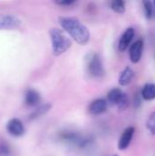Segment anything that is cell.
I'll return each mask as SVG.
<instances>
[{
  "label": "cell",
  "instance_id": "1",
  "mask_svg": "<svg viewBox=\"0 0 155 156\" xmlns=\"http://www.w3.org/2000/svg\"><path fill=\"white\" fill-rule=\"evenodd\" d=\"M61 27L69 34L78 44L86 45L90 38V33L88 27L75 17L60 16L58 18Z\"/></svg>",
  "mask_w": 155,
  "mask_h": 156
},
{
  "label": "cell",
  "instance_id": "2",
  "mask_svg": "<svg viewBox=\"0 0 155 156\" xmlns=\"http://www.w3.org/2000/svg\"><path fill=\"white\" fill-rule=\"evenodd\" d=\"M49 37L51 40L52 52L55 56H60L64 54L70 48L72 45L71 40L65 34V32L58 27L50 28Z\"/></svg>",
  "mask_w": 155,
  "mask_h": 156
},
{
  "label": "cell",
  "instance_id": "3",
  "mask_svg": "<svg viewBox=\"0 0 155 156\" xmlns=\"http://www.w3.org/2000/svg\"><path fill=\"white\" fill-rule=\"evenodd\" d=\"M86 69L88 74L95 79L101 78L104 73V67L100 56L98 53L91 52L86 57Z\"/></svg>",
  "mask_w": 155,
  "mask_h": 156
},
{
  "label": "cell",
  "instance_id": "4",
  "mask_svg": "<svg viewBox=\"0 0 155 156\" xmlns=\"http://www.w3.org/2000/svg\"><path fill=\"white\" fill-rule=\"evenodd\" d=\"M6 131L9 134L14 137H21L25 133V126L23 125L22 122L19 119L14 118L7 122L6 123Z\"/></svg>",
  "mask_w": 155,
  "mask_h": 156
},
{
  "label": "cell",
  "instance_id": "5",
  "mask_svg": "<svg viewBox=\"0 0 155 156\" xmlns=\"http://www.w3.org/2000/svg\"><path fill=\"white\" fill-rule=\"evenodd\" d=\"M21 25V20L11 15H6L0 17V30H8L19 27Z\"/></svg>",
  "mask_w": 155,
  "mask_h": 156
},
{
  "label": "cell",
  "instance_id": "6",
  "mask_svg": "<svg viewBox=\"0 0 155 156\" xmlns=\"http://www.w3.org/2000/svg\"><path fill=\"white\" fill-rule=\"evenodd\" d=\"M134 133H135V128L132 127V126L128 127L127 129L124 130V132L122 134V136L120 137V140H119V143H118V149L120 151L126 150L130 146V144L132 143V140L133 138Z\"/></svg>",
  "mask_w": 155,
  "mask_h": 156
},
{
  "label": "cell",
  "instance_id": "7",
  "mask_svg": "<svg viewBox=\"0 0 155 156\" xmlns=\"http://www.w3.org/2000/svg\"><path fill=\"white\" fill-rule=\"evenodd\" d=\"M108 102L104 99H97L94 100L89 106L88 112L91 115H100L107 111Z\"/></svg>",
  "mask_w": 155,
  "mask_h": 156
},
{
  "label": "cell",
  "instance_id": "8",
  "mask_svg": "<svg viewBox=\"0 0 155 156\" xmlns=\"http://www.w3.org/2000/svg\"><path fill=\"white\" fill-rule=\"evenodd\" d=\"M143 50V41L142 39L134 42L130 48V59L132 63L136 64L140 61Z\"/></svg>",
  "mask_w": 155,
  "mask_h": 156
},
{
  "label": "cell",
  "instance_id": "9",
  "mask_svg": "<svg viewBox=\"0 0 155 156\" xmlns=\"http://www.w3.org/2000/svg\"><path fill=\"white\" fill-rule=\"evenodd\" d=\"M133 37H134V29L132 27H129L124 31V33L122 35L120 38L119 45H118V48L121 52H123L128 48L132 40L133 39Z\"/></svg>",
  "mask_w": 155,
  "mask_h": 156
},
{
  "label": "cell",
  "instance_id": "10",
  "mask_svg": "<svg viewBox=\"0 0 155 156\" xmlns=\"http://www.w3.org/2000/svg\"><path fill=\"white\" fill-rule=\"evenodd\" d=\"M41 97L38 91L34 89H28L25 94V103L29 107H35L39 104Z\"/></svg>",
  "mask_w": 155,
  "mask_h": 156
},
{
  "label": "cell",
  "instance_id": "11",
  "mask_svg": "<svg viewBox=\"0 0 155 156\" xmlns=\"http://www.w3.org/2000/svg\"><path fill=\"white\" fill-rule=\"evenodd\" d=\"M134 78V71L130 67L125 68L119 77V84L121 86L129 85Z\"/></svg>",
  "mask_w": 155,
  "mask_h": 156
},
{
  "label": "cell",
  "instance_id": "12",
  "mask_svg": "<svg viewBox=\"0 0 155 156\" xmlns=\"http://www.w3.org/2000/svg\"><path fill=\"white\" fill-rule=\"evenodd\" d=\"M142 99L144 101H153L155 99V84L147 83L143 86L141 92Z\"/></svg>",
  "mask_w": 155,
  "mask_h": 156
},
{
  "label": "cell",
  "instance_id": "13",
  "mask_svg": "<svg viewBox=\"0 0 155 156\" xmlns=\"http://www.w3.org/2000/svg\"><path fill=\"white\" fill-rule=\"evenodd\" d=\"M51 107H52V105L50 103H45V104L39 105L29 114V120H35V119H37V118L43 116L51 109Z\"/></svg>",
  "mask_w": 155,
  "mask_h": 156
},
{
  "label": "cell",
  "instance_id": "14",
  "mask_svg": "<svg viewBox=\"0 0 155 156\" xmlns=\"http://www.w3.org/2000/svg\"><path fill=\"white\" fill-rule=\"evenodd\" d=\"M122 93L123 92L118 88L111 90L107 95V102L111 103V105H117V103L120 101Z\"/></svg>",
  "mask_w": 155,
  "mask_h": 156
},
{
  "label": "cell",
  "instance_id": "15",
  "mask_svg": "<svg viewBox=\"0 0 155 156\" xmlns=\"http://www.w3.org/2000/svg\"><path fill=\"white\" fill-rule=\"evenodd\" d=\"M111 8L118 14H123L125 12V3L122 0H114L111 3Z\"/></svg>",
  "mask_w": 155,
  "mask_h": 156
},
{
  "label": "cell",
  "instance_id": "16",
  "mask_svg": "<svg viewBox=\"0 0 155 156\" xmlns=\"http://www.w3.org/2000/svg\"><path fill=\"white\" fill-rule=\"evenodd\" d=\"M130 101H129V98L127 96L126 93H122L120 101L117 103V107L120 111H125L128 107H129Z\"/></svg>",
  "mask_w": 155,
  "mask_h": 156
},
{
  "label": "cell",
  "instance_id": "17",
  "mask_svg": "<svg viewBox=\"0 0 155 156\" xmlns=\"http://www.w3.org/2000/svg\"><path fill=\"white\" fill-rule=\"evenodd\" d=\"M146 127L153 135H155V112H152L149 116L146 122Z\"/></svg>",
  "mask_w": 155,
  "mask_h": 156
},
{
  "label": "cell",
  "instance_id": "18",
  "mask_svg": "<svg viewBox=\"0 0 155 156\" xmlns=\"http://www.w3.org/2000/svg\"><path fill=\"white\" fill-rule=\"evenodd\" d=\"M143 7H144V14L147 19H151L153 13V5L151 1H144L143 2Z\"/></svg>",
  "mask_w": 155,
  "mask_h": 156
},
{
  "label": "cell",
  "instance_id": "19",
  "mask_svg": "<svg viewBox=\"0 0 155 156\" xmlns=\"http://www.w3.org/2000/svg\"><path fill=\"white\" fill-rule=\"evenodd\" d=\"M10 154V146L9 144L1 140L0 141V156H7Z\"/></svg>",
  "mask_w": 155,
  "mask_h": 156
},
{
  "label": "cell",
  "instance_id": "20",
  "mask_svg": "<svg viewBox=\"0 0 155 156\" xmlns=\"http://www.w3.org/2000/svg\"><path fill=\"white\" fill-rule=\"evenodd\" d=\"M133 104H134V107H135L136 109L139 108V107L141 106V104H142V96H141L140 93L135 94L134 100H133Z\"/></svg>",
  "mask_w": 155,
  "mask_h": 156
},
{
  "label": "cell",
  "instance_id": "21",
  "mask_svg": "<svg viewBox=\"0 0 155 156\" xmlns=\"http://www.w3.org/2000/svg\"><path fill=\"white\" fill-rule=\"evenodd\" d=\"M55 3L57 5H67V6H69V5H71L73 4H75L76 1H74V0H62V1H55Z\"/></svg>",
  "mask_w": 155,
  "mask_h": 156
},
{
  "label": "cell",
  "instance_id": "22",
  "mask_svg": "<svg viewBox=\"0 0 155 156\" xmlns=\"http://www.w3.org/2000/svg\"><path fill=\"white\" fill-rule=\"evenodd\" d=\"M153 5H154V8H155V1H154V2H153Z\"/></svg>",
  "mask_w": 155,
  "mask_h": 156
},
{
  "label": "cell",
  "instance_id": "23",
  "mask_svg": "<svg viewBox=\"0 0 155 156\" xmlns=\"http://www.w3.org/2000/svg\"><path fill=\"white\" fill-rule=\"evenodd\" d=\"M113 156H118V155H113Z\"/></svg>",
  "mask_w": 155,
  "mask_h": 156
}]
</instances>
